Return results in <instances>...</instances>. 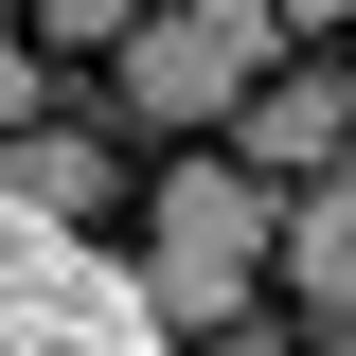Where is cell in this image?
<instances>
[{
	"label": "cell",
	"mask_w": 356,
	"mask_h": 356,
	"mask_svg": "<svg viewBox=\"0 0 356 356\" xmlns=\"http://www.w3.org/2000/svg\"><path fill=\"white\" fill-rule=\"evenodd\" d=\"M18 18H36L54 54H125V18H143V0H18Z\"/></svg>",
	"instance_id": "obj_7"
},
{
	"label": "cell",
	"mask_w": 356,
	"mask_h": 356,
	"mask_svg": "<svg viewBox=\"0 0 356 356\" xmlns=\"http://www.w3.org/2000/svg\"><path fill=\"white\" fill-rule=\"evenodd\" d=\"M267 232H285V196H267L250 161H178L161 196H143V303H161V339H214V321H250Z\"/></svg>",
	"instance_id": "obj_1"
},
{
	"label": "cell",
	"mask_w": 356,
	"mask_h": 356,
	"mask_svg": "<svg viewBox=\"0 0 356 356\" xmlns=\"http://www.w3.org/2000/svg\"><path fill=\"white\" fill-rule=\"evenodd\" d=\"M0 356H178V339H161L125 250H89V232L0 196Z\"/></svg>",
	"instance_id": "obj_2"
},
{
	"label": "cell",
	"mask_w": 356,
	"mask_h": 356,
	"mask_svg": "<svg viewBox=\"0 0 356 356\" xmlns=\"http://www.w3.org/2000/svg\"><path fill=\"white\" fill-rule=\"evenodd\" d=\"M178 356H285V321H214V339H178Z\"/></svg>",
	"instance_id": "obj_9"
},
{
	"label": "cell",
	"mask_w": 356,
	"mask_h": 356,
	"mask_svg": "<svg viewBox=\"0 0 356 356\" xmlns=\"http://www.w3.org/2000/svg\"><path fill=\"white\" fill-rule=\"evenodd\" d=\"M250 72H267V36L214 18V0H143L125 18V107H161V125H232Z\"/></svg>",
	"instance_id": "obj_3"
},
{
	"label": "cell",
	"mask_w": 356,
	"mask_h": 356,
	"mask_svg": "<svg viewBox=\"0 0 356 356\" xmlns=\"http://www.w3.org/2000/svg\"><path fill=\"white\" fill-rule=\"evenodd\" d=\"M267 267H285L303 303H339V321H356V161L285 196V232H267Z\"/></svg>",
	"instance_id": "obj_5"
},
{
	"label": "cell",
	"mask_w": 356,
	"mask_h": 356,
	"mask_svg": "<svg viewBox=\"0 0 356 356\" xmlns=\"http://www.w3.org/2000/svg\"><path fill=\"white\" fill-rule=\"evenodd\" d=\"M0 196L54 214V232H89V214H107V143H72V125H0Z\"/></svg>",
	"instance_id": "obj_6"
},
{
	"label": "cell",
	"mask_w": 356,
	"mask_h": 356,
	"mask_svg": "<svg viewBox=\"0 0 356 356\" xmlns=\"http://www.w3.org/2000/svg\"><path fill=\"white\" fill-rule=\"evenodd\" d=\"M321 356H356V321H339V339H321Z\"/></svg>",
	"instance_id": "obj_10"
},
{
	"label": "cell",
	"mask_w": 356,
	"mask_h": 356,
	"mask_svg": "<svg viewBox=\"0 0 356 356\" xmlns=\"http://www.w3.org/2000/svg\"><path fill=\"white\" fill-rule=\"evenodd\" d=\"M232 125H250V178H339V161H356V72H321V54H267Z\"/></svg>",
	"instance_id": "obj_4"
},
{
	"label": "cell",
	"mask_w": 356,
	"mask_h": 356,
	"mask_svg": "<svg viewBox=\"0 0 356 356\" xmlns=\"http://www.w3.org/2000/svg\"><path fill=\"white\" fill-rule=\"evenodd\" d=\"M18 107H36V36L0 18V125H18Z\"/></svg>",
	"instance_id": "obj_8"
}]
</instances>
